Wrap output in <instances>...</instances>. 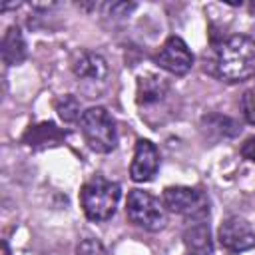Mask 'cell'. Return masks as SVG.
<instances>
[{"instance_id":"6","label":"cell","mask_w":255,"mask_h":255,"mask_svg":"<svg viewBox=\"0 0 255 255\" xmlns=\"http://www.w3.org/2000/svg\"><path fill=\"white\" fill-rule=\"evenodd\" d=\"M155 64L173 76H183L193 66V54L179 36H169L155 54Z\"/></svg>"},{"instance_id":"1","label":"cell","mask_w":255,"mask_h":255,"mask_svg":"<svg viewBox=\"0 0 255 255\" xmlns=\"http://www.w3.org/2000/svg\"><path fill=\"white\" fill-rule=\"evenodd\" d=\"M215 70L229 84L255 76V40L249 36H231L221 42L215 56Z\"/></svg>"},{"instance_id":"8","label":"cell","mask_w":255,"mask_h":255,"mask_svg":"<svg viewBox=\"0 0 255 255\" xmlns=\"http://www.w3.org/2000/svg\"><path fill=\"white\" fill-rule=\"evenodd\" d=\"M159 167V153L149 139H137L133 159L129 165V177L137 183L149 181Z\"/></svg>"},{"instance_id":"13","label":"cell","mask_w":255,"mask_h":255,"mask_svg":"<svg viewBox=\"0 0 255 255\" xmlns=\"http://www.w3.org/2000/svg\"><path fill=\"white\" fill-rule=\"evenodd\" d=\"M66 137V131H60L54 124H40L28 129V133L24 135V139L28 141V145H38V143H56L58 139Z\"/></svg>"},{"instance_id":"2","label":"cell","mask_w":255,"mask_h":255,"mask_svg":"<svg viewBox=\"0 0 255 255\" xmlns=\"http://www.w3.org/2000/svg\"><path fill=\"white\" fill-rule=\"evenodd\" d=\"M120 195H122V189L116 181L106 179L104 175H94L82 185L80 203L88 219L106 221L116 213Z\"/></svg>"},{"instance_id":"7","label":"cell","mask_w":255,"mask_h":255,"mask_svg":"<svg viewBox=\"0 0 255 255\" xmlns=\"http://www.w3.org/2000/svg\"><path fill=\"white\" fill-rule=\"evenodd\" d=\"M219 243L229 253H243L255 247V233L251 225L241 217H227L217 231Z\"/></svg>"},{"instance_id":"17","label":"cell","mask_w":255,"mask_h":255,"mask_svg":"<svg viewBox=\"0 0 255 255\" xmlns=\"http://www.w3.org/2000/svg\"><path fill=\"white\" fill-rule=\"evenodd\" d=\"M241 155H243L245 159H249V161L255 163V135H251V137H247V139L243 141V145H241Z\"/></svg>"},{"instance_id":"11","label":"cell","mask_w":255,"mask_h":255,"mask_svg":"<svg viewBox=\"0 0 255 255\" xmlns=\"http://www.w3.org/2000/svg\"><path fill=\"white\" fill-rule=\"evenodd\" d=\"M26 58V42L18 26H10L2 38V60L8 66L22 64Z\"/></svg>"},{"instance_id":"19","label":"cell","mask_w":255,"mask_h":255,"mask_svg":"<svg viewBox=\"0 0 255 255\" xmlns=\"http://www.w3.org/2000/svg\"><path fill=\"white\" fill-rule=\"evenodd\" d=\"M187 255H191V253H187Z\"/></svg>"},{"instance_id":"16","label":"cell","mask_w":255,"mask_h":255,"mask_svg":"<svg viewBox=\"0 0 255 255\" xmlns=\"http://www.w3.org/2000/svg\"><path fill=\"white\" fill-rule=\"evenodd\" d=\"M78 255H108V251L104 249V245L96 239H84L78 245Z\"/></svg>"},{"instance_id":"18","label":"cell","mask_w":255,"mask_h":255,"mask_svg":"<svg viewBox=\"0 0 255 255\" xmlns=\"http://www.w3.org/2000/svg\"><path fill=\"white\" fill-rule=\"evenodd\" d=\"M2 255H10V247L6 241H2Z\"/></svg>"},{"instance_id":"10","label":"cell","mask_w":255,"mask_h":255,"mask_svg":"<svg viewBox=\"0 0 255 255\" xmlns=\"http://www.w3.org/2000/svg\"><path fill=\"white\" fill-rule=\"evenodd\" d=\"M183 243L191 255H211L213 253L209 225L203 221H195L183 231Z\"/></svg>"},{"instance_id":"9","label":"cell","mask_w":255,"mask_h":255,"mask_svg":"<svg viewBox=\"0 0 255 255\" xmlns=\"http://www.w3.org/2000/svg\"><path fill=\"white\" fill-rule=\"evenodd\" d=\"M72 70L78 78L86 82H104L108 76V64L106 60L96 52H82L76 56Z\"/></svg>"},{"instance_id":"12","label":"cell","mask_w":255,"mask_h":255,"mask_svg":"<svg viewBox=\"0 0 255 255\" xmlns=\"http://www.w3.org/2000/svg\"><path fill=\"white\" fill-rule=\"evenodd\" d=\"M167 92V82L159 76H141L137 80V102L139 104H151L159 102Z\"/></svg>"},{"instance_id":"14","label":"cell","mask_w":255,"mask_h":255,"mask_svg":"<svg viewBox=\"0 0 255 255\" xmlns=\"http://www.w3.org/2000/svg\"><path fill=\"white\" fill-rule=\"evenodd\" d=\"M56 112H58V116H60L64 122H68V124L78 122V120L82 118V114H80V102H78L74 96H62V98L56 102Z\"/></svg>"},{"instance_id":"15","label":"cell","mask_w":255,"mask_h":255,"mask_svg":"<svg viewBox=\"0 0 255 255\" xmlns=\"http://www.w3.org/2000/svg\"><path fill=\"white\" fill-rule=\"evenodd\" d=\"M241 110H243L245 120L251 126H255V88L243 92V96H241Z\"/></svg>"},{"instance_id":"5","label":"cell","mask_w":255,"mask_h":255,"mask_svg":"<svg viewBox=\"0 0 255 255\" xmlns=\"http://www.w3.org/2000/svg\"><path fill=\"white\" fill-rule=\"evenodd\" d=\"M163 205L183 217L203 221V217L209 213V201L203 191L195 187H185V185H175L167 187L163 191Z\"/></svg>"},{"instance_id":"3","label":"cell","mask_w":255,"mask_h":255,"mask_svg":"<svg viewBox=\"0 0 255 255\" xmlns=\"http://www.w3.org/2000/svg\"><path fill=\"white\" fill-rule=\"evenodd\" d=\"M80 129L90 149L98 153H110L118 143L116 122L110 116V112L102 106L88 108L86 112H82Z\"/></svg>"},{"instance_id":"4","label":"cell","mask_w":255,"mask_h":255,"mask_svg":"<svg viewBox=\"0 0 255 255\" xmlns=\"http://www.w3.org/2000/svg\"><path fill=\"white\" fill-rule=\"evenodd\" d=\"M126 213L131 223L145 231H159L165 225V211L159 201L141 189H131L126 203Z\"/></svg>"}]
</instances>
